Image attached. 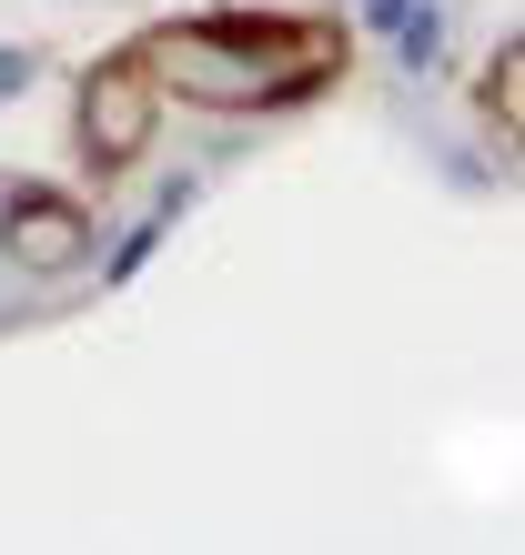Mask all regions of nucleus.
<instances>
[{
  "mask_svg": "<svg viewBox=\"0 0 525 555\" xmlns=\"http://www.w3.org/2000/svg\"><path fill=\"white\" fill-rule=\"evenodd\" d=\"M142 61L162 81V102H203V112H304L344 81L354 30L313 11H262V0H222V11H182L142 30Z\"/></svg>",
  "mask_w": 525,
  "mask_h": 555,
  "instance_id": "obj_1",
  "label": "nucleus"
},
{
  "mask_svg": "<svg viewBox=\"0 0 525 555\" xmlns=\"http://www.w3.org/2000/svg\"><path fill=\"white\" fill-rule=\"evenodd\" d=\"M152 132H162V81H152L142 41H131V51H102V61L72 81V152H81V172H91V182L142 172Z\"/></svg>",
  "mask_w": 525,
  "mask_h": 555,
  "instance_id": "obj_2",
  "label": "nucleus"
},
{
  "mask_svg": "<svg viewBox=\"0 0 525 555\" xmlns=\"http://www.w3.org/2000/svg\"><path fill=\"white\" fill-rule=\"evenodd\" d=\"M0 253L30 283H61V273H81L102 253V212L81 192H61V182H11L0 192Z\"/></svg>",
  "mask_w": 525,
  "mask_h": 555,
  "instance_id": "obj_3",
  "label": "nucleus"
},
{
  "mask_svg": "<svg viewBox=\"0 0 525 555\" xmlns=\"http://www.w3.org/2000/svg\"><path fill=\"white\" fill-rule=\"evenodd\" d=\"M475 112H485V132H496L515 152V121H525V41H505L496 61H485V81H475Z\"/></svg>",
  "mask_w": 525,
  "mask_h": 555,
  "instance_id": "obj_4",
  "label": "nucleus"
},
{
  "mask_svg": "<svg viewBox=\"0 0 525 555\" xmlns=\"http://www.w3.org/2000/svg\"><path fill=\"white\" fill-rule=\"evenodd\" d=\"M182 212H192V182H172V192H162V203H152L142 222H131V243L112 253V273H102V283H131V273H142V263H152V243H162V233H172V222H182Z\"/></svg>",
  "mask_w": 525,
  "mask_h": 555,
  "instance_id": "obj_5",
  "label": "nucleus"
},
{
  "mask_svg": "<svg viewBox=\"0 0 525 555\" xmlns=\"http://www.w3.org/2000/svg\"><path fill=\"white\" fill-rule=\"evenodd\" d=\"M394 51H405V72H435V61H445V11L405 0V21H394Z\"/></svg>",
  "mask_w": 525,
  "mask_h": 555,
  "instance_id": "obj_6",
  "label": "nucleus"
},
{
  "mask_svg": "<svg viewBox=\"0 0 525 555\" xmlns=\"http://www.w3.org/2000/svg\"><path fill=\"white\" fill-rule=\"evenodd\" d=\"M30 72H41V61H30V51H0V91H21Z\"/></svg>",
  "mask_w": 525,
  "mask_h": 555,
  "instance_id": "obj_7",
  "label": "nucleus"
},
{
  "mask_svg": "<svg viewBox=\"0 0 525 555\" xmlns=\"http://www.w3.org/2000/svg\"><path fill=\"white\" fill-rule=\"evenodd\" d=\"M364 21H374V30H394V21H405V0H364Z\"/></svg>",
  "mask_w": 525,
  "mask_h": 555,
  "instance_id": "obj_8",
  "label": "nucleus"
}]
</instances>
